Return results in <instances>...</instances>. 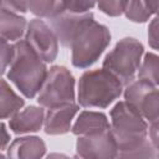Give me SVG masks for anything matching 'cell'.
Here are the masks:
<instances>
[{
    "label": "cell",
    "instance_id": "15",
    "mask_svg": "<svg viewBox=\"0 0 159 159\" xmlns=\"http://www.w3.org/2000/svg\"><path fill=\"white\" fill-rule=\"evenodd\" d=\"M27 20L25 16L19 12L1 7V39H5L10 42H16L26 35Z\"/></svg>",
    "mask_w": 159,
    "mask_h": 159
},
{
    "label": "cell",
    "instance_id": "6",
    "mask_svg": "<svg viewBox=\"0 0 159 159\" xmlns=\"http://www.w3.org/2000/svg\"><path fill=\"white\" fill-rule=\"evenodd\" d=\"M42 107L51 108L76 101V80L71 71L60 65L50 67L47 77L36 97Z\"/></svg>",
    "mask_w": 159,
    "mask_h": 159
},
{
    "label": "cell",
    "instance_id": "18",
    "mask_svg": "<svg viewBox=\"0 0 159 159\" xmlns=\"http://www.w3.org/2000/svg\"><path fill=\"white\" fill-rule=\"evenodd\" d=\"M137 77L153 86L159 87V55L154 52L144 53Z\"/></svg>",
    "mask_w": 159,
    "mask_h": 159
},
{
    "label": "cell",
    "instance_id": "14",
    "mask_svg": "<svg viewBox=\"0 0 159 159\" xmlns=\"http://www.w3.org/2000/svg\"><path fill=\"white\" fill-rule=\"evenodd\" d=\"M86 14L87 12L76 14V12L65 11V12H62V14H60V15L48 20L51 27L53 29V31L57 35V39H58L60 43L63 47L70 48L72 36H73L75 31L77 30L78 25L84 19Z\"/></svg>",
    "mask_w": 159,
    "mask_h": 159
},
{
    "label": "cell",
    "instance_id": "5",
    "mask_svg": "<svg viewBox=\"0 0 159 159\" xmlns=\"http://www.w3.org/2000/svg\"><path fill=\"white\" fill-rule=\"evenodd\" d=\"M144 56L143 43L132 36L120 39L104 56L102 67L112 72L123 86L134 81Z\"/></svg>",
    "mask_w": 159,
    "mask_h": 159
},
{
    "label": "cell",
    "instance_id": "13",
    "mask_svg": "<svg viewBox=\"0 0 159 159\" xmlns=\"http://www.w3.org/2000/svg\"><path fill=\"white\" fill-rule=\"evenodd\" d=\"M111 128V122L103 112L97 111H82L77 119L72 124V134L76 137L89 135L104 132Z\"/></svg>",
    "mask_w": 159,
    "mask_h": 159
},
{
    "label": "cell",
    "instance_id": "21",
    "mask_svg": "<svg viewBox=\"0 0 159 159\" xmlns=\"http://www.w3.org/2000/svg\"><path fill=\"white\" fill-rule=\"evenodd\" d=\"M15 53V45L5 39H1V73L5 75Z\"/></svg>",
    "mask_w": 159,
    "mask_h": 159
},
{
    "label": "cell",
    "instance_id": "26",
    "mask_svg": "<svg viewBox=\"0 0 159 159\" xmlns=\"http://www.w3.org/2000/svg\"><path fill=\"white\" fill-rule=\"evenodd\" d=\"M1 132H2V142H1V150H6L7 149V145L10 144V134L7 132V128H6V124L2 122L1 123Z\"/></svg>",
    "mask_w": 159,
    "mask_h": 159
},
{
    "label": "cell",
    "instance_id": "10",
    "mask_svg": "<svg viewBox=\"0 0 159 159\" xmlns=\"http://www.w3.org/2000/svg\"><path fill=\"white\" fill-rule=\"evenodd\" d=\"M80 112V104L75 102L47 108L43 130L47 135H62L72 129V122Z\"/></svg>",
    "mask_w": 159,
    "mask_h": 159
},
{
    "label": "cell",
    "instance_id": "1",
    "mask_svg": "<svg viewBox=\"0 0 159 159\" xmlns=\"http://www.w3.org/2000/svg\"><path fill=\"white\" fill-rule=\"evenodd\" d=\"M111 129L118 144V158H157L148 137L149 125L127 101H119L109 112Z\"/></svg>",
    "mask_w": 159,
    "mask_h": 159
},
{
    "label": "cell",
    "instance_id": "22",
    "mask_svg": "<svg viewBox=\"0 0 159 159\" xmlns=\"http://www.w3.org/2000/svg\"><path fill=\"white\" fill-rule=\"evenodd\" d=\"M148 43L153 50L159 51V14L155 15L148 25Z\"/></svg>",
    "mask_w": 159,
    "mask_h": 159
},
{
    "label": "cell",
    "instance_id": "16",
    "mask_svg": "<svg viewBox=\"0 0 159 159\" xmlns=\"http://www.w3.org/2000/svg\"><path fill=\"white\" fill-rule=\"evenodd\" d=\"M25 106V99L21 98L9 84L7 80L1 78V99H0V117L1 119H10Z\"/></svg>",
    "mask_w": 159,
    "mask_h": 159
},
{
    "label": "cell",
    "instance_id": "24",
    "mask_svg": "<svg viewBox=\"0 0 159 159\" xmlns=\"http://www.w3.org/2000/svg\"><path fill=\"white\" fill-rule=\"evenodd\" d=\"M1 7L19 14H25L29 11L27 0H1Z\"/></svg>",
    "mask_w": 159,
    "mask_h": 159
},
{
    "label": "cell",
    "instance_id": "8",
    "mask_svg": "<svg viewBox=\"0 0 159 159\" xmlns=\"http://www.w3.org/2000/svg\"><path fill=\"white\" fill-rule=\"evenodd\" d=\"M25 40L46 63L56 60L60 41L51 25H48L41 17L30 20Z\"/></svg>",
    "mask_w": 159,
    "mask_h": 159
},
{
    "label": "cell",
    "instance_id": "17",
    "mask_svg": "<svg viewBox=\"0 0 159 159\" xmlns=\"http://www.w3.org/2000/svg\"><path fill=\"white\" fill-rule=\"evenodd\" d=\"M29 11L41 19H52L67 11L68 0H27Z\"/></svg>",
    "mask_w": 159,
    "mask_h": 159
},
{
    "label": "cell",
    "instance_id": "23",
    "mask_svg": "<svg viewBox=\"0 0 159 159\" xmlns=\"http://www.w3.org/2000/svg\"><path fill=\"white\" fill-rule=\"evenodd\" d=\"M98 0H68L67 11L76 12V14H83L89 12L96 5Z\"/></svg>",
    "mask_w": 159,
    "mask_h": 159
},
{
    "label": "cell",
    "instance_id": "3",
    "mask_svg": "<svg viewBox=\"0 0 159 159\" xmlns=\"http://www.w3.org/2000/svg\"><path fill=\"white\" fill-rule=\"evenodd\" d=\"M112 40L109 29L94 20L93 14H86L75 31L70 50L71 62L76 68H88L96 63Z\"/></svg>",
    "mask_w": 159,
    "mask_h": 159
},
{
    "label": "cell",
    "instance_id": "20",
    "mask_svg": "<svg viewBox=\"0 0 159 159\" xmlns=\"http://www.w3.org/2000/svg\"><path fill=\"white\" fill-rule=\"evenodd\" d=\"M129 0H98L97 6L101 12L111 17H117L124 14Z\"/></svg>",
    "mask_w": 159,
    "mask_h": 159
},
{
    "label": "cell",
    "instance_id": "9",
    "mask_svg": "<svg viewBox=\"0 0 159 159\" xmlns=\"http://www.w3.org/2000/svg\"><path fill=\"white\" fill-rule=\"evenodd\" d=\"M76 157L80 158H118V144L112 129L101 133L80 135L76 140Z\"/></svg>",
    "mask_w": 159,
    "mask_h": 159
},
{
    "label": "cell",
    "instance_id": "12",
    "mask_svg": "<svg viewBox=\"0 0 159 159\" xmlns=\"http://www.w3.org/2000/svg\"><path fill=\"white\" fill-rule=\"evenodd\" d=\"M46 144L37 135L15 138L6 149V157L12 159H39L45 157Z\"/></svg>",
    "mask_w": 159,
    "mask_h": 159
},
{
    "label": "cell",
    "instance_id": "25",
    "mask_svg": "<svg viewBox=\"0 0 159 159\" xmlns=\"http://www.w3.org/2000/svg\"><path fill=\"white\" fill-rule=\"evenodd\" d=\"M149 138L154 145L155 153H157V158H159V119L150 123L149 124Z\"/></svg>",
    "mask_w": 159,
    "mask_h": 159
},
{
    "label": "cell",
    "instance_id": "2",
    "mask_svg": "<svg viewBox=\"0 0 159 159\" xmlns=\"http://www.w3.org/2000/svg\"><path fill=\"white\" fill-rule=\"evenodd\" d=\"M14 45L15 53L5 76L26 98L32 99L37 97L48 68L25 39L14 42Z\"/></svg>",
    "mask_w": 159,
    "mask_h": 159
},
{
    "label": "cell",
    "instance_id": "11",
    "mask_svg": "<svg viewBox=\"0 0 159 159\" xmlns=\"http://www.w3.org/2000/svg\"><path fill=\"white\" fill-rule=\"evenodd\" d=\"M45 107L27 106L25 109L19 111L9 119V128L15 134H27L39 132L45 123Z\"/></svg>",
    "mask_w": 159,
    "mask_h": 159
},
{
    "label": "cell",
    "instance_id": "19",
    "mask_svg": "<svg viewBox=\"0 0 159 159\" xmlns=\"http://www.w3.org/2000/svg\"><path fill=\"white\" fill-rule=\"evenodd\" d=\"M124 15L129 21L135 24H144L152 17L143 0H129Z\"/></svg>",
    "mask_w": 159,
    "mask_h": 159
},
{
    "label": "cell",
    "instance_id": "7",
    "mask_svg": "<svg viewBox=\"0 0 159 159\" xmlns=\"http://www.w3.org/2000/svg\"><path fill=\"white\" fill-rule=\"evenodd\" d=\"M124 101L133 106L150 124L159 119V88L143 80H134L123 91Z\"/></svg>",
    "mask_w": 159,
    "mask_h": 159
},
{
    "label": "cell",
    "instance_id": "4",
    "mask_svg": "<svg viewBox=\"0 0 159 159\" xmlns=\"http://www.w3.org/2000/svg\"><path fill=\"white\" fill-rule=\"evenodd\" d=\"M123 93V83L108 70L83 72L77 82V102L83 108L104 109Z\"/></svg>",
    "mask_w": 159,
    "mask_h": 159
}]
</instances>
